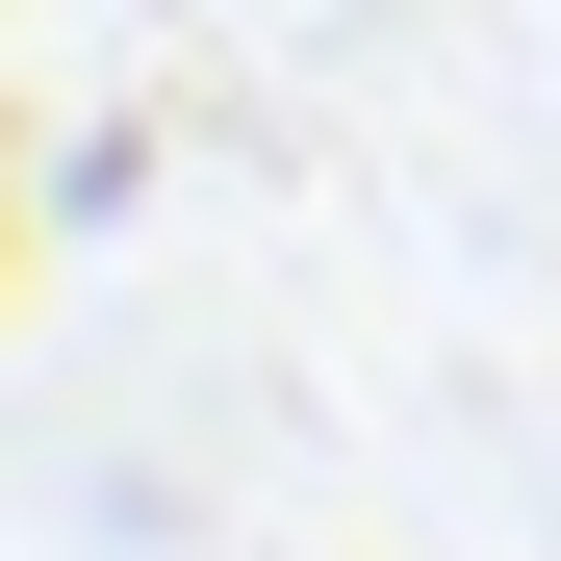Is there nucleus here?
<instances>
[{"mask_svg": "<svg viewBox=\"0 0 561 561\" xmlns=\"http://www.w3.org/2000/svg\"><path fill=\"white\" fill-rule=\"evenodd\" d=\"M0 230H26V179H0Z\"/></svg>", "mask_w": 561, "mask_h": 561, "instance_id": "nucleus-1", "label": "nucleus"}]
</instances>
